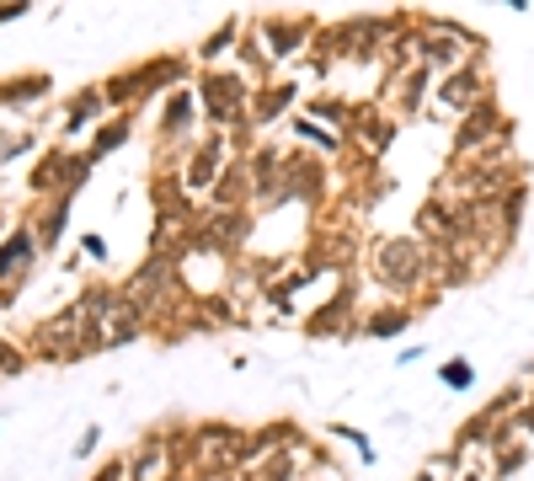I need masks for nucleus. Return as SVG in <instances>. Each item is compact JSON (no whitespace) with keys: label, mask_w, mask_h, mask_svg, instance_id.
I'll use <instances>...</instances> for the list:
<instances>
[{"label":"nucleus","mask_w":534,"mask_h":481,"mask_svg":"<svg viewBox=\"0 0 534 481\" xmlns=\"http://www.w3.org/2000/svg\"><path fill=\"white\" fill-rule=\"evenodd\" d=\"M444 102L470 107V102H476V81H470V75H454V81H444Z\"/></svg>","instance_id":"1"},{"label":"nucleus","mask_w":534,"mask_h":481,"mask_svg":"<svg viewBox=\"0 0 534 481\" xmlns=\"http://www.w3.org/2000/svg\"><path fill=\"white\" fill-rule=\"evenodd\" d=\"M444 380H449V385H470V364H465V359L444 364Z\"/></svg>","instance_id":"2"},{"label":"nucleus","mask_w":534,"mask_h":481,"mask_svg":"<svg viewBox=\"0 0 534 481\" xmlns=\"http://www.w3.org/2000/svg\"><path fill=\"white\" fill-rule=\"evenodd\" d=\"M422 481H428V476H422Z\"/></svg>","instance_id":"3"}]
</instances>
